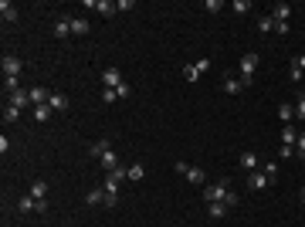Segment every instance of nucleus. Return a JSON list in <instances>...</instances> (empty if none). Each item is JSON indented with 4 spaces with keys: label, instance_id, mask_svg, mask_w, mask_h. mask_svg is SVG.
Wrapping results in <instances>:
<instances>
[{
    "label": "nucleus",
    "instance_id": "nucleus-1",
    "mask_svg": "<svg viewBox=\"0 0 305 227\" xmlns=\"http://www.w3.org/2000/svg\"><path fill=\"white\" fill-rule=\"evenodd\" d=\"M204 200L207 204H228V207H234L237 204V193L230 190V180H221V183H210V187H204Z\"/></svg>",
    "mask_w": 305,
    "mask_h": 227
},
{
    "label": "nucleus",
    "instance_id": "nucleus-2",
    "mask_svg": "<svg viewBox=\"0 0 305 227\" xmlns=\"http://www.w3.org/2000/svg\"><path fill=\"white\" fill-rule=\"evenodd\" d=\"M237 68H241V81H244V85H251V78H254V72H258V55H254V51L241 55Z\"/></svg>",
    "mask_w": 305,
    "mask_h": 227
},
{
    "label": "nucleus",
    "instance_id": "nucleus-3",
    "mask_svg": "<svg viewBox=\"0 0 305 227\" xmlns=\"http://www.w3.org/2000/svg\"><path fill=\"white\" fill-rule=\"evenodd\" d=\"M0 65H3V78H7V75H20V68H24V61H20L17 55H3Z\"/></svg>",
    "mask_w": 305,
    "mask_h": 227
},
{
    "label": "nucleus",
    "instance_id": "nucleus-4",
    "mask_svg": "<svg viewBox=\"0 0 305 227\" xmlns=\"http://www.w3.org/2000/svg\"><path fill=\"white\" fill-rule=\"evenodd\" d=\"M248 187L251 190H268L271 187V176L268 173H248Z\"/></svg>",
    "mask_w": 305,
    "mask_h": 227
},
{
    "label": "nucleus",
    "instance_id": "nucleus-5",
    "mask_svg": "<svg viewBox=\"0 0 305 227\" xmlns=\"http://www.w3.org/2000/svg\"><path fill=\"white\" fill-rule=\"evenodd\" d=\"M102 85H105V88H119V85H122V72H119V68H105V72H102Z\"/></svg>",
    "mask_w": 305,
    "mask_h": 227
},
{
    "label": "nucleus",
    "instance_id": "nucleus-6",
    "mask_svg": "<svg viewBox=\"0 0 305 227\" xmlns=\"http://www.w3.org/2000/svg\"><path fill=\"white\" fill-rule=\"evenodd\" d=\"M27 92H31V105H48V98H51V88H41V85H34Z\"/></svg>",
    "mask_w": 305,
    "mask_h": 227
},
{
    "label": "nucleus",
    "instance_id": "nucleus-7",
    "mask_svg": "<svg viewBox=\"0 0 305 227\" xmlns=\"http://www.w3.org/2000/svg\"><path fill=\"white\" fill-rule=\"evenodd\" d=\"M109 150H112V143H109V139H95V143L88 146V156H95V159H102V156H105Z\"/></svg>",
    "mask_w": 305,
    "mask_h": 227
},
{
    "label": "nucleus",
    "instance_id": "nucleus-8",
    "mask_svg": "<svg viewBox=\"0 0 305 227\" xmlns=\"http://www.w3.org/2000/svg\"><path fill=\"white\" fill-rule=\"evenodd\" d=\"M0 17H3V24H14L17 20V7L10 0H0Z\"/></svg>",
    "mask_w": 305,
    "mask_h": 227
},
{
    "label": "nucleus",
    "instance_id": "nucleus-9",
    "mask_svg": "<svg viewBox=\"0 0 305 227\" xmlns=\"http://www.w3.org/2000/svg\"><path fill=\"white\" fill-rule=\"evenodd\" d=\"M48 105H51V112H65V109H68V95H61V92H51Z\"/></svg>",
    "mask_w": 305,
    "mask_h": 227
},
{
    "label": "nucleus",
    "instance_id": "nucleus-10",
    "mask_svg": "<svg viewBox=\"0 0 305 227\" xmlns=\"http://www.w3.org/2000/svg\"><path fill=\"white\" fill-rule=\"evenodd\" d=\"M10 105H14V109L31 105V92H24V88H20V92H10Z\"/></svg>",
    "mask_w": 305,
    "mask_h": 227
},
{
    "label": "nucleus",
    "instance_id": "nucleus-11",
    "mask_svg": "<svg viewBox=\"0 0 305 227\" xmlns=\"http://www.w3.org/2000/svg\"><path fill=\"white\" fill-rule=\"evenodd\" d=\"M237 163H241V170H251V173L258 170V156H254L251 150H248V152H241V156H237Z\"/></svg>",
    "mask_w": 305,
    "mask_h": 227
},
{
    "label": "nucleus",
    "instance_id": "nucleus-12",
    "mask_svg": "<svg viewBox=\"0 0 305 227\" xmlns=\"http://www.w3.org/2000/svg\"><path fill=\"white\" fill-rule=\"evenodd\" d=\"M271 17H275V20H288V17H292V3H275V7H271Z\"/></svg>",
    "mask_w": 305,
    "mask_h": 227
},
{
    "label": "nucleus",
    "instance_id": "nucleus-13",
    "mask_svg": "<svg viewBox=\"0 0 305 227\" xmlns=\"http://www.w3.org/2000/svg\"><path fill=\"white\" fill-rule=\"evenodd\" d=\"M31 197H34V200H44V197H48V180H34V183H31Z\"/></svg>",
    "mask_w": 305,
    "mask_h": 227
},
{
    "label": "nucleus",
    "instance_id": "nucleus-14",
    "mask_svg": "<svg viewBox=\"0 0 305 227\" xmlns=\"http://www.w3.org/2000/svg\"><path fill=\"white\" fill-rule=\"evenodd\" d=\"M228 210H230V207H228V204H221V200H217V204H207V214H210V221H221Z\"/></svg>",
    "mask_w": 305,
    "mask_h": 227
},
{
    "label": "nucleus",
    "instance_id": "nucleus-15",
    "mask_svg": "<svg viewBox=\"0 0 305 227\" xmlns=\"http://www.w3.org/2000/svg\"><path fill=\"white\" fill-rule=\"evenodd\" d=\"M98 163H102V170H105V173H112V170L119 166V156H115V150H109L102 159H98Z\"/></svg>",
    "mask_w": 305,
    "mask_h": 227
},
{
    "label": "nucleus",
    "instance_id": "nucleus-16",
    "mask_svg": "<svg viewBox=\"0 0 305 227\" xmlns=\"http://www.w3.org/2000/svg\"><path fill=\"white\" fill-rule=\"evenodd\" d=\"M258 31H261V34H271V31H275V17H271V14H261V17H258Z\"/></svg>",
    "mask_w": 305,
    "mask_h": 227
},
{
    "label": "nucleus",
    "instance_id": "nucleus-17",
    "mask_svg": "<svg viewBox=\"0 0 305 227\" xmlns=\"http://www.w3.org/2000/svg\"><path fill=\"white\" fill-rule=\"evenodd\" d=\"M295 143H299L295 126H285V129H282V146H295Z\"/></svg>",
    "mask_w": 305,
    "mask_h": 227
},
{
    "label": "nucleus",
    "instance_id": "nucleus-18",
    "mask_svg": "<svg viewBox=\"0 0 305 227\" xmlns=\"http://www.w3.org/2000/svg\"><path fill=\"white\" fill-rule=\"evenodd\" d=\"M204 180H207V173H204L200 166H190V170H187V183L197 187V183H204Z\"/></svg>",
    "mask_w": 305,
    "mask_h": 227
},
{
    "label": "nucleus",
    "instance_id": "nucleus-19",
    "mask_svg": "<svg viewBox=\"0 0 305 227\" xmlns=\"http://www.w3.org/2000/svg\"><path fill=\"white\" fill-rule=\"evenodd\" d=\"M72 34H75V38L88 34V20H85V17H72Z\"/></svg>",
    "mask_w": 305,
    "mask_h": 227
},
{
    "label": "nucleus",
    "instance_id": "nucleus-20",
    "mask_svg": "<svg viewBox=\"0 0 305 227\" xmlns=\"http://www.w3.org/2000/svg\"><path fill=\"white\" fill-rule=\"evenodd\" d=\"M241 88H244L241 78H228V81H224V92H228V95H241Z\"/></svg>",
    "mask_w": 305,
    "mask_h": 227
},
{
    "label": "nucleus",
    "instance_id": "nucleus-21",
    "mask_svg": "<svg viewBox=\"0 0 305 227\" xmlns=\"http://www.w3.org/2000/svg\"><path fill=\"white\" fill-rule=\"evenodd\" d=\"M95 10L105 14V17H112V14H115V3H112V0H95Z\"/></svg>",
    "mask_w": 305,
    "mask_h": 227
},
{
    "label": "nucleus",
    "instance_id": "nucleus-22",
    "mask_svg": "<svg viewBox=\"0 0 305 227\" xmlns=\"http://www.w3.org/2000/svg\"><path fill=\"white\" fill-rule=\"evenodd\" d=\"M88 207H98V204H105V190H88Z\"/></svg>",
    "mask_w": 305,
    "mask_h": 227
},
{
    "label": "nucleus",
    "instance_id": "nucleus-23",
    "mask_svg": "<svg viewBox=\"0 0 305 227\" xmlns=\"http://www.w3.org/2000/svg\"><path fill=\"white\" fill-rule=\"evenodd\" d=\"M55 34H58V38H68V34H72V20H65V17H61V20L55 24Z\"/></svg>",
    "mask_w": 305,
    "mask_h": 227
},
{
    "label": "nucleus",
    "instance_id": "nucleus-24",
    "mask_svg": "<svg viewBox=\"0 0 305 227\" xmlns=\"http://www.w3.org/2000/svg\"><path fill=\"white\" fill-rule=\"evenodd\" d=\"M34 119L38 122H48L51 119V105H34Z\"/></svg>",
    "mask_w": 305,
    "mask_h": 227
},
{
    "label": "nucleus",
    "instance_id": "nucleus-25",
    "mask_svg": "<svg viewBox=\"0 0 305 227\" xmlns=\"http://www.w3.org/2000/svg\"><path fill=\"white\" fill-rule=\"evenodd\" d=\"M278 115H282V122H285V126H292V119H295V105H282V109H278Z\"/></svg>",
    "mask_w": 305,
    "mask_h": 227
},
{
    "label": "nucleus",
    "instance_id": "nucleus-26",
    "mask_svg": "<svg viewBox=\"0 0 305 227\" xmlns=\"http://www.w3.org/2000/svg\"><path fill=\"white\" fill-rule=\"evenodd\" d=\"M3 88L7 92H20V75H7L3 78Z\"/></svg>",
    "mask_w": 305,
    "mask_h": 227
},
{
    "label": "nucleus",
    "instance_id": "nucleus-27",
    "mask_svg": "<svg viewBox=\"0 0 305 227\" xmlns=\"http://www.w3.org/2000/svg\"><path fill=\"white\" fill-rule=\"evenodd\" d=\"M126 173H129V180H143V176H146V170H143V163H133V166H129Z\"/></svg>",
    "mask_w": 305,
    "mask_h": 227
},
{
    "label": "nucleus",
    "instance_id": "nucleus-28",
    "mask_svg": "<svg viewBox=\"0 0 305 227\" xmlns=\"http://www.w3.org/2000/svg\"><path fill=\"white\" fill-rule=\"evenodd\" d=\"M17 210H20V214H31V210H34V197H20V200H17Z\"/></svg>",
    "mask_w": 305,
    "mask_h": 227
},
{
    "label": "nucleus",
    "instance_id": "nucleus-29",
    "mask_svg": "<svg viewBox=\"0 0 305 227\" xmlns=\"http://www.w3.org/2000/svg\"><path fill=\"white\" fill-rule=\"evenodd\" d=\"M3 119H7V122H17V119H20V109H14V105H3Z\"/></svg>",
    "mask_w": 305,
    "mask_h": 227
},
{
    "label": "nucleus",
    "instance_id": "nucleus-30",
    "mask_svg": "<svg viewBox=\"0 0 305 227\" xmlns=\"http://www.w3.org/2000/svg\"><path fill=\"white\" fill-rule=\"evenodd\" d=\"M183 78H187V81H197V78H200V68H197V65H187V68H183Z\"/></svg>",
    "mask_w": 305,
    "mask_h": 227
},
{
    "label": "nucleus",
    "instance_id": "nucleus-31",
    "mask_svg": "<svg viewBox=\"0 0 305 227\" xmlns=\"http://www.w3.org/2000/svg\"><path fill=\"white\" fill-rule=\"evenodd\" d=\"M115 98H119V92H115V88H102V102H105V105H112Z\"/></svg>",
    "mask_w": 305,
    "mask_h": 227
},
{
    "label": "nucleus",
    "instance_id": "nucleus-32",
    "mask_svg": "<svg viewBox=\"0 0 305 227\" xmlns=\"http://www.w3.org/2000/svg\"><path fill=\"white\" fill-rule=\"evenodd\" d=\"M295 156L305 159V132H299V143H295Z\"/></svg>",
    "mask_w": 305,
    "mask_h": 227
},
{
    "label": "nucleus",
    "instance_id": "nucleus-33",
    "mask_svg": "<svg viewBox=\"0 0 305 227\" xmlns=\"http://www.w3.org/2000/svg\"><path fill=\"white\" fill-rule=\"evenodd\" d=\"M230 10H234V14H248V0H234Z\"/></svg>",
    "mask_w": 305,
    "mask_h": 227
},
{
    "label": "nucleus",
    "instance_id": "nucleus-34",
    "mask_svg": "<svg viewBox=\"0 0 305 227\" xmlns=\"http://www.w3.org/2000/svg\"><path fill=\"white\" fill-rule=\"evenodd\" d=\"M275 31H278V34H282V38H285V34H288V31H292V24H288V20H275Z\"/></svg>",
    "mask_w": 305,
    "mask_h": 227
},
{
    "label": "nucleus",
    "instance_id": "nucleus-35",
    "mask_svg": "<svg viewBox=\"0 0 305 227\" xmlns=\"http://www.w3.org/2000/svg\"><path fill=\"white\" fill-rule=\"evenodd\" d=\"M115 92H119V98H129V95H133V85H129V81H122Z\"/></svg>",
    "mask_w": 305,
    "mask_h": 227
},
{
    "label": "nucleus",
    "instance_id": "nucleus-36",
    "mask_svg": "<svg viewBox=\"0 0 305 227\" xmlns=\"http://www.w3.org/2000/svg\"><path fill=\"white\" fill-rule=\"evenodd\" d=\"M288 78H292V81H299V78H302V68H299L295 61H292V68H288Z\"/></svg>",
    "mask_w": 305,
    "mask_h": 227
},
{
    "label": "nucleus",
    "instance_id": "nucleus-37",
    "mask_svg": "<svg viewBox=\"0 0 305 227\" xmlns=\"http://www.w3.org/2000/svg\"><path fill=\"white\" fill-rule=\"evenodd\" d=\"M295 119H305V98L295 102Z\"/></svg>",
    "mask_w": 305,
    "mask_h": 227
},
{
    "label": "nucleus",
    "instance_id": "nucleus-38",
    "mask_svg": "<svg viewBox=\"0 0 305 227\" xmlns=\"http://www.w3.org/2000/svg\"><path fill=\"white\" fill-rule=\"evenodd\" d=\"M204 7H207V10H210V14H217V10H221V7H224V3H221V0H207V3H204Z\"/></svg>",
    "mask_w": 305,
    "mask_h": 227
},
{
    "label": "nucleus",
    "instance_id": "nucleus-39",
    "mask_svg": "<svg viewBox=\"0 0 305 227\" xmlns=\"http://www.w3.org/2000/svg\"><path fill=\"white\" fill-rule=\"evenodd\" d=\"M261 173H268V176L275 180V176H278V166H275V163H265V170H261Z\"/></svg>",
    "mask_w": 305,
    "mask_h": 227
},
{
    "label": "nucleus",
    "instance_id": "nucleus-40",
    "mask_svg": "<svg viewBox=\"0 0 305 227\" xmlns=\"http://www.w3.org/2000/svg\"><path fill=\"white\" fill-rule=\"evenodd\" d=\"M278 156H285V159H288V156H295V146H278Z\"/></svg>",
    "mask_w": 305,
    "mask_h": 227
},
{
    "label": "nucleus",
    "instance_id": "nucleus-41",
    "mask_svg": "<svg viewBox=\"0 0 305 227\" xmlns=\"http://www.w3.org/2000/svg\"><path fill=\"white\" fill-rule=\"evenodd\" d=\"M173 170H176V173H183V176H187V170H190V166H187V163H183V159H176V163H173Z\"/></svg>",
    "mask_w": 305,
    "mask_h": 227
},
{
    "label": "nucleus",
    "instance_id": "nucleus-42",
    "mask_svg": "<svg viewBox=\"0 0 305 227\" xmlns=\"http://www.w3.org/2000/svg\"><path fill=\"white\" fill-rule=\"evenodd\" d=\"M119 204V193H105V207H115Z\"/></svg>",
    "mask_w": 305,
    "mask_h": 227
},
{
    "label": "nucleus",
    "instance_id": "nucleus-43",
    "mask_svg": "<svg viewBox=\"0 0 305 227\" xmlns=\"http://www.w3.org/2000/svg\"><path fill=\"white\" fill-rule=\"evenodd\" d=\"M295 65H299V68H305V55H299V58H295Z\"/></svg>",
    "mask_w": 305,
    "mask_h": 227
},
{
    "label": "nucleus",
    "instance_id": "nucleus-44",
    "mask_svg": "<svg viewBox=\"0 0 305 227\" xmlns=\"http://www.w3.org/2000/svg\"><path fill=\"white\" fill-rule=\"evenodd\" d=\"M302 204H305V187H302Z\"/></svg>",
    "mask_w": 305,
    "mask_h": 227
}]
</instances>
